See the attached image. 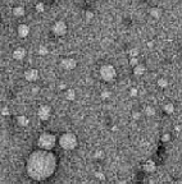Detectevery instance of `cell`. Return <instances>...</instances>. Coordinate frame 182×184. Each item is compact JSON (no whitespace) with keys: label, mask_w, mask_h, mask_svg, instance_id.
<instances>
[{"label":"cell","mask_w":182,"mask_h":184,"mask_svg":"<svg viewBox=\"0 0 182 184\" xmlns=\"http://www.w3.org/2000/svg\"><path fill=\"white\" fill-rule=\"evenodd\" d=\"M26 169L31 179L41 182L54 174L57 169V157L51 151L40 148L28 156Z\"/></svg>","instance_id":"6da1fadb"},{"label":"cell","mask_w":182,"mask_h":184,"mask_svg":"<svg viewBox=\"0 0 182 184\" xmlns=\"http://www.w3.org/2000/svg\"><path fill=\"white\" fill-rule=\"evenodd\" d=\"M57 144V136L53 133H42L40 134V137L37 138V146L41 150H48V151H51V150L55 147Z\"/></svg>","instance_id":"7a4b0ae2"},{"label":"cell","mask_w":182,"mask_h":184,"mask_svg":"<svg viewBox=\"0 0 182 184\" xmlns=\"http://www.w3.org/2000/svg\"><path fill=\"white\" fill-rule=\"evenodd\" d=\"M58 143L65 151H71V150H75L77 147V137L76 134H73L71 132L63 133L58 138Z\"/></svg>","instance_id":"3957f363"},{"label":"cell","mask_w":182,"mask_h":184,"mask_svg":"<svg viewBox=\"0 0 182 184\" xmlns=\"http://www.w3.org/2000/svg\"><path fill=\"white\" fill-rule=\"evenodd\" d=\"M100 77H102L103 80L105 82H113L117 77V70L112 64H104L100 68Z\"/></svg>","instance_id":"277c9868"},{"label":"cell","mask_w":182,"mask_h":184,"mask_svg":"<svg viewBox=\"0 0 182 184\" xmlns=\"http://www.w3.org/2000/svg\"><path fill=\"white\" fill-rule=\"evenodd\" d=\"M67 29H68V27L64 21H57L51 27V32L55 34V36H59V37L64 36V34L67 33Z\"/></svg>","instance_id":"5b68a950"},{"label":"cell","mask_w":182,"mask_h":184,"mask_svg":"<svg viewBox=\"0 0 182 184\" xmlns=\"http://www.w3.org/2000/svg\"><path fill=\"white\" fill-rule=\"evenodd\" d=\"M60 67L65 69V70H72L77 67V61L73 58H63L60 60Z\"/></svg>","instance_id":"8992f818"},{"label":"cell","mask_w":182,"mask_h":184,"mask_svg":"<svg viewBox=\"0 0 182 184\" xmlns=\"http://www.w3.org/2000/svg\"><path fill=\"white\" fill-rule=\"evenodd\" d=\"M50 114H51V109H50L49 105H42V106H40V109H38V111H37L38 118H40V120H42V121L49 120Z\"/></svg>","instance_id":"52a82bcc"},{"label":"cell","mask_w":182,"mask_h":184,"mask_svg":"<svg viewBox=\"0 0 182 184\" xmlns=\"http://www.w3.org/2000/svg\"><path fill=\"white\" fill-rule=\"evenodd\" d=\"M25 78L27 82H36V80L38 79V70L37 69H27V70L25 72Z\"/></svg>","instance_id":"ba28073f"},{"label":"cell","mask_w":182,"mask_h":184,"mask_svg":"<svg viewBox=\"0 0 182 184\" xmlns=\"http://www.w3.org/2000/svg\"><path fill=\"white\" fill-rule=\"evenodd\" d=\"M17 33L21 38H26L30 34V27L27 24H19L17 28Z\"/></svg>","instance_id":"9c48e42d"},{"label":"cell","mask_w":182,"mask_h":184,"mask_svg":"<svg viewBox=\"0 0 182 184\" xmlns=\"http://www.w3.org/2000/svg\"><path fill=\"white\" fill-rule=\"evenodd\" d=\"M26 55H27L26 49H23V47H17L13 51V58L15 60H23L26 58Z\"/></svg>","instance_id":"30bf717a"},{"label":"cell","mask_w":182,"mask_h":184,"mask_svg":"<svg viewBox=\"0 0 182 184\" xmlns=\"http://www.w3.org/2000/svg\"><path fill=\"white\" fill-rule=\"evenodd\" d=\"M144 170L148 171V172H154L157 170V165L153 160H148L144 164Z\"/></svg>","instance_id":"8fae6325"},{"label":"cell","mask_w":182,"mask_h":184,"mask_svg":"<svg viewBox=\"0 0 182 184\" xmlns=\"http://www.w3.org/2000/svg\"><path fill=\"white\" fill-rule=\"evenodd\" d=\"M146 72V67L144 64H137L133 67V74L135 75H142Z\"/></svg>","instance_id":"7c38bea8"},{"label":"cell","mask_w":182,"mask_h":184,"mask_svg":"<svg viewBox=\"0 0 182 184\" xmlns=\"http://www.w3.org/2000/svg\"><path fill=\"white\" fill-rule=\"evenodd\" d=\"M150 15H152L154 19H159L162 17V9L158 6H153L152 9H150Z\"/></svg>","instance_id":"4fadbf2b"},{"label":"cell","mask_w":182,"mask_h":184,"mask_svg":"<svg viewBox=\"0 0 182 184\" xmlns=\"http://www.w3.org/2000/svg\"><path fill=\"white\" fill-rule=\"evenodd\" d=\"M26 13V10H25V8L23 6H14L13 8V15L14 17H23Z\"/></svg>","instance_id":"5bb4252c"},{"label":"cell","mask_w":182,"mask_h":184,"mask_svg":"<svg viewBox=\"0 0 182 184\" xmlns=\"http://www.w3.org/2000/svg\"><path fill=\"white\" fill-rule=\"evenodd\" d=\"M163 111H164L165 114H168V115L173 114V113H175V105H173L172 102H167L163 106Z\"/></svg>","instance_id":"9a60e30c"},{"label":"cell","mask_w":182,"mask_h":184,"mask_svg":"<svg viewBox=\"0 0 182 184\" xmlns=\"http://www.w3.org/2000/svg\"><path fill=\"white\" fill-rule=\"evenodd\" d=\"M17 121H18V124L21 125V126H27V125L30 124L28 118L25 116V115H21V116H18V118H17Z\"/></svg>","instance_id":"2e32d148"},{"label":"cell","mask_w":182,"mask_h":184,"mask_svg":"<svg viewBox=\"0 0 182 184\" xmlns=\"http://www.w3.org/2000/svg\"><path fill=\"white\" fill-rule=\"evenodd\" d=\"M158 86L160 88H165L168 86V79L167 78H159L158 79Z\"/></svg>","instance_id":"e0dca14e"},{"label":"cell","mask_w":182,"mask_h":184,"mask_svg":"<svg viewBox=\"0 0 182 184\" xmlns=\"http://www.w3.org/2000/svg\"><path fill=\"white\" fill-rule=\"evenodd\" d=\"M145 114L148 115V116H153V115L155 114V109H154L153 106H146L145 107Z\"/></svg>","instance_id":"ac0fdd59"},{"label":"cell","mask_w":182,"mask_h":184,"mask_svg":"<svg viewBox=\"0 0 182 184\" xmlns=\"http://www.w3.org/2000/svg\"><path fill=\"white\" fill-rule=\"evenodd\" d=\"M65 96H67L68 100H75L76 98V92H75V90H67V92H65Z\"/></svg>","instance_id":"d6986e66"},{"label":"cell","mask_w":182,"mask_h":184,"mask_svg":"<svg viewBox=\"0 0 182 184\" xmlns=\"http://www.w3.org/2000/svg\"><path fill=\"white\" fill-rule=\"evenodd\" d=\"M160 141L163 142V143H167V142H169V141H171V134H169V133H164L163 136L160 137Z\"/></svg>","instance_id":"ffe728a7"},{"label":"cell","mask_w":182,"mask_h":184,"mask_svg":"<svg viewBox=\"0 0 182 184\" xmlns=\"http://www.w3.org/2000/svg\"><path fill=\"white\" fill-rule=\"evenodd\" d=\"M138 64V60H137V58L136 56H132L130 59V65L131 67H135V65H137Z\"/></svg>","instance_id":"44dd1931"},{"label":"cell","mask_w":182,"mask_h":184,"mask_svg":"<svg viewBox=\"0 0 182 184\" xmlns=\"http://www.w3.org/2000/svg\"><path fill=\"white\" fill-rule=\"evenodd\" d=\"M49 51H48V49L45 47V46H40V49H38V54L40 55H46Z\"/></svg>","instance_id":"7402d4cb"},{"label":"cell","mask_w":182,"mask_h":184,"mask_svg":"<svg viewBox=\"0 0 182 184\" xmlns=\"http://www.w3.org/2000/svg\"><path fill=\"white\" fill-rule=\"evenodd\" d=\"M44 9H45L44 4H41V3L36 4V10H37V12H44Z\"/></svg>","instance_id":"603a6c76"},{"label":"cell","mask_w":182,"mask_h":184,"mask_svg":"<svg viewBox=\"0 0 182 184\" xmlns=\"http://www.w3.org/2000/svg\"><path fill=\"white\" fill-rule=\"evenodd\" d=\"M95 175H96V178L100 179V180H104V179H105V175H104L103 172H95Z\"/></svg>","instance_id":"cb8c5ba5"},{"label":"cell","mask_w":182,"mask_h":184,"mask_svg":"<svg viewBox=\"0 0 182 184\" xmlns=\"http://www.w3.org/2000/svg\"><path fill=\"white\" fill-rule=\"evenodd\" d=\"M110 96V92L109 91H104L103 93H102V98H108Z\"/></svg>","instance_id":"d4e9b609"},{"label":"cell","mask_w":182,"mask_h":184,"mask_svg":"<svg viewBox=\"0 0 182 184\" xmlns=\"http://www.w3.org/2000/svg\"><path fill=\"white\" fill-rule=\"evenodd\" d=\"M103 156H104V152L103 151H98L95 153V157L96 159H103Z\"/></svg>","instance_id":"484cf974"},{"label":"cell","mask_w":182,"mask_h":184,"mask_svg":"<svg viewBox=\"0 0 182 184\" xmlns=\"http://www.w3.org/2000/svg\"><path fill=\"white\" fill-rule=\"evenodd\" d=\"M130 55H131V58H132V56H137V55H138V52H137V49H133V50H131Z\"/></svg>","instance_id":"4316f807"},{"label":"cell","mask_w":182,"mask_h":184,"mask_svg":"<svg viewBox=\"0 0 182 184\" xmlns=\"http://www.w3.org/2000/svg\"><path fill=\"white\" fill-rule=\"evenodd\" d=\"M92 17H94V14L91 13V12H86V19L88 21V19H91Z\"/></svg>","instance_id":"83f0119b"},{"label":"cell","mask_w":182,"mask_h":184,"mask_svg":"<svg viewBox=\"0 0 182 184\" xmlns=\"http://www.w3.org/2000/svg\"><path fill=\"white\" fill-rule=\"evenodd\" d=\"M130 92H131V96H136L137 95V90H136V88H132Z\"/></svg>","instance_id":"f1b7e54d"},{"label":"cell","mask_w":182,"mask_h":184,"mask_svg":"<svg viewBox=\"0 0 182 184\" xmlns=\"http://www.w3.org/2000/svg\"><path fill=\"white\" fill-rule=\"evenodd\" d=\"M1 113H3V115H8V114H9V110H8V107H4Z\"/></svg>","instance_id":"f546056e"},{"label":"cell","mask_w":182,"mask_h":184,"mask_svg":"<svg viewBox=\"0 0 182 184\" xmlns=\"http://www.w3.org/2000/svg\"><path fill=\"white\" fill-rule=\"evenodd\" d=\"M132 116H133V119H138V118H140V113H137V111H136V113H133Z\"/></svg>","instance_id":"4dcf8cb0"},{"label":"cell","mask_w":182,"mask_h":184,"mask_svg":"<svg viewBox=\"0 0 182 184\" xmlns=\"http://www.w3.org/2000/svg\"><path fill=\"white\" fill-rule=\"evenodd\" d=\"M117 184H128V183H127V182H125V180H122V182H118Z\"/></svg>","instance_id":"1f68e13d"},{"label":"cell","mask_w":182,"mask_h":184,"mask_svg":"<svg viewBox=\"0 0 182 184\" xmlns=\"http://www.w3.org/2000/svg\"><path fill=\"white\" fill-rule=\"evenodd\" d=\"M181 55H182V46H181Z\"/></svg>","instance_id":"d6a6232c"},{"label":"cell","mask_w":182,"mask_h":184,"mask_svg":"<svg viewBox=\"0 0 182 184\" xmlns=\"http://www.w3.org/2000/svg\"><path fill=\"white\" fill-rule=\"evenodd\" d=\"M90 1H95V0H90Z\"/></svg>","instance_id":"836d02e7"},{"label":"cell","mask_w":182,"mask_h":184,"mask_svg":"<svg viewBox=\"0 0 182 184\" xmlns=\"http://www.w3.org/2000/svg\"><path fill=\"white\" fill-rule=\"evenodd\" d=\"M181 172H182V166H181Z\"/></svg>","instance_id":"e575fe53"},{"label":"cell","mask_w":182,"mask_h":184,"mask_svg":"<svg viewBox=\"0 0 182 184\" xmlns=\"http://www.w3.org/2000/svg\"><path fill=\"white\" fill-rule=\"evenodd\" d=\"M0 54H1V50H0Z\"/></svg>","instance_id":"d590c367"}]
</instances>
